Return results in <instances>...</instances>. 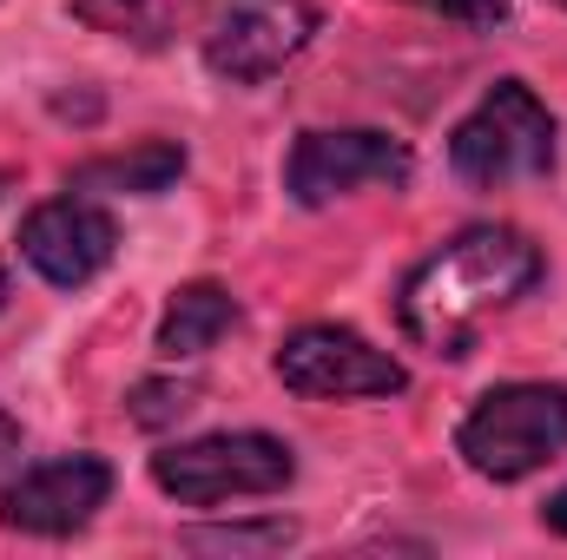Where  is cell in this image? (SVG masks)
I'll use <instances>...</instances> for the list:
<instances>
[{
    "label": "cell",
    "instance_id": "cell-10",
    "mask_svg": "<svg viewBox=\"0 0 567 560\" xmlns=\"http://www.w3.org/2000/svg\"><path fill=\"white\" fill-rule=\"evenodd\" d=\"M231 323H238L231 290H218V283H185V290H172V303H165V317H158V356L192 363V356H205Z\"/></svg>",
    "mask_w": 567,
    "mask_h": 560
},
{
    "label": "cell",
    "instance_id": "cell-17",
    "mask_svg": "<svg viewBox=\"0 0 567 560\" xmlns=\"http://www.w3.org/2000/svg\"><path fill=\"white\" fill-rule=\"evenodd\" d=\"M542 521H548L555 535H567V488L555 495V501H548V508H542Z\"/></svg>",
    "mask_w": 567,
    "mask_h": 560
},
{
    "label": "cell",
    "instance_id": "cell-12",
    "mask_svg": "<svg viewBox=\"0 0 567 560\" xmlns=\"http://www.w3.org/2000/svg\"><path fill=\"white\" fill-rule=\"evenodd\" d=\"M192 0H73V20L93 27V33H113V40H133V46H158L178 13Z\"/></svg>",
    "mask_w": 567,
    "mask_h": 560
},
{
    "label": "cell",
    "instance_id": "cell-1",
    "mask_svg": "<svg viewBox=\"0 0 567 560\" xmlns=\"http://www.w3.org/2000/svg\"><path fill=\"white\" fill-rule=\"evenodd\" d=\"M542 278V251L508 231V225H475L462 238H449L435 258L416 265V278L403 283V330L429 343L435 356H462L468 330L515 303L528 283Z\"/></svg>",
    "mask_w": 567,
    "mask_h": 560
},
{
    "label": "cell",
    "instance_id": "cell-18",
    "mask_svg": "<svg viewBox=\"0 0 567 560\" xmlns=\"http://www.w3.org/2000/svg\"><path fill=\"white\" fill-rule=\"evenodd\" d=\"M555 7H567V0H555Z\"/></svg>",
    "mask_w": 567,
    "mask_h": 560
},
{
    "label": "cell",
    "instance_id": "cell-11",
    "mask_svg": "<svg viewBox=\"0 0 567 560\" xmlns=\"http://www.w3.org/2000/svg\"><path fill=\"white\" fill-rule=\"evenodd\" d=\"M178 172H185V145L145 139V145H133V152H113V158L80 165V172H73V191H133V198H152V191H165Z\"/></svg>",
    "mask_w": 567,
    "mask_h": 560
},
{
    "label": "cell",
    "instance_id": "cell-16",
    "mask_svg": "<svg viewBox=\"0 0 567 560\" xmlns=\"http://www.w3.org/2000/svg\"><path fill=\"white\" fill-rule=\"evenodd\" d=\"M13 462H20V428H13V416H7V409H0V475H7Z\"/></svg>",
    "mask_w": 567,
    "mask_h": 560
},
{
    "label": "cell",
    "instance_id": "cell-6",
    "mask_svg": "<svg viewBox=\"0 0 567 560\" xmlns=\"http://www.w3.org/2000/svg\"><path fill=\"white\" fill-rule=\"evenodd\" d=\"M317 33L310 0H218L205 27V66L231 86H265Z\"/></svg>",
    "mask_w": 567,
    "mask_h": 560
},
{
    "label": "cell",
    "instance_id": "cell-13",
    "mask_svg": "<svg viewBox=\"0 0 567 560\" xmlns=\"http://www.w3.org/2000/svg\"><path fill=\"white\" fill-rule=\"evenodd\" d=\"M185 409H198V390L192 383H140L133 390V422L140 428H165V422H178Z\"/></svg>",
    "mask_w": 567,
    "mask_h": 560
},
{
    "label": "cell",
    "instance_id": "cell-15",
    "mask_svg": "<svg viewBox=\"0 0 567 560\" xmlns=\"http://www.w3.org/2000/svg\"><path fill=\"white\" fill-rule=\"evenodd\" d=\"M410 7H429L455 27H502L508 20V0H410Z\"/></svg>",
    "mask_w": 567,
    "mask_h": 560
},
{
    "label": "cell",
    "instance_id": "cell-14",
    "mask_svg": "<svg viewBox=\"0 0 567 560\" xmlns=\"http://www.w3.org/2000/svg\"><path fill=\"white\" fill-rule=\"evenodd\" d=\"M290 541V528L284 521H265V528H198V535H185V548H284Z\"/></svg>",
    "mask_w": 567,
    "mask_h": 560
},
{
    "label": "cell",
    "instance_id": "cell-7",
    "mask_svg": "<svg viewBox=\"0 0 567 560\" xmlns=\"http://www.w3.org/2000/svg\"><path fill=\"white\" fill-rule=\"evenodd\" d=\"M416 172L410 145L390 139V133H370V126H350V133H303L290 145V165H284V185L297 205H330V198H350V191H370V185H403Z\"/></svg>",
    "mask_w": 567,
    "mask_h": 560
},
{
    "label": "cell",
    "instance_id": "cell-5",
    "mask_svg": "<svg viewBox=\"0 0 567 560\" xmlns=\"http://www.w3.org/2000/svg\"><path fill=\"white\" fill-rule=\"evenodd\" d=\"M278 383L317 403H357V396H403L410 370L343 323H303L297 336H284Z\"/></svg>",
    "mask_w": 567,
    "mask_h": 560
},
{
    "label": "cell",
    "instance_id": "cell-8",
    "mask_svg": "<svg viewBox=\"0 0 567 560\" xmlns=\"http://www.w3.org/2000/svg\"><path fill=\"white\" fill-rule=\"evenodd\" d=\"M20 251H27V265H33L47 283L80 290V283H93L106 265H113V251H120V225H113L93 198L73 191V198H53V205L27 211V225H20Z\"/></svg>",
    "mask_w": 567,
    "mask_h": 560
},
{
    "label": "cell",
    "instance_id": "cell-3",
    "mask_svg": "<svg viewBox=\"0 0 567 560\" xmlns=\"http://www.w3.org/2000/svg\"><path fill=\"white\" fill-rule=\"evenodd\" d=\"M449 165H455L462 185H482V191L542 178V172L555 165V113H548L522 80H502V86H488L482 106L455 126Z\"/></svg>",
    "mask_w": 567,
    "mask_h": 560
},
{
    "label": "cell",
    "instance_id": "cell-4",
    "mask_svg": "<svg viewBox=\"0 0 567 560\" xmlns=\"http://www.w3.org/2000/svg\"><path fill=\"white\" fill-rule=\"evenodd\" d=\"M297 462L278 435H198V442H178V448H158L152 455V481L185 501V508H218V501H245V495H278L290 488Z\"/></svg>",
    "mask_w": 567,
    "mask_h": 560
},
{
    "label": "cell",
    "instance_id": "cell-9",
    "mask_svg": "<svg viewBox=\"0 0 567 560\" xmlns=\"http://www.w3.org/2000/svg\"><path fill=\"white\" fill-rule=\"evenodd\" d=\"M106 495H113V468L100 455H60V462L27 468L7 488L0 515L13 535H73L106 508Z\"/></svg>",
    "mask_w": 567,
    "mask_h": 560
},
{
    "label": "cell",
    "instance_id": "cell-2",
    "mask_svg": "<svg viewBox=\"0 0 567 560\" xmlns=\"http://www.w3.org/2000/svg\"><path fill=\"white\" fill-rule=\"evenodd\" d=\"M455 448L488 481H522V475L548 468L555 455H567V390L561 383H502V390H488L462 416Z\"/></svg>",
    "mask_w": 567,
    "mask_h": 560
}]
</instances>
